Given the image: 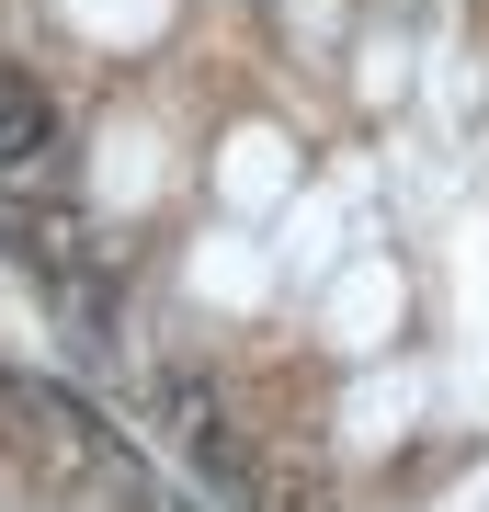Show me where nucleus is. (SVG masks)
I'll return each instance as SVG.
<instances>
[{
    "instance_id": "f257e3e1",
    "label": "nucleus",
    "mask_w": 489,
    "mask_h": 512,
    "mask_svg": "<svg viewBox=\"0 0 489 512\" xmlns=\"http://www.w3.org/2000/svg\"><path fill=\"white\" fill-rule=\"evenodd\" d=\"M23 148H46V103L23 92V80H0V171H12Z\"/></svg>"
}]
</instances>
